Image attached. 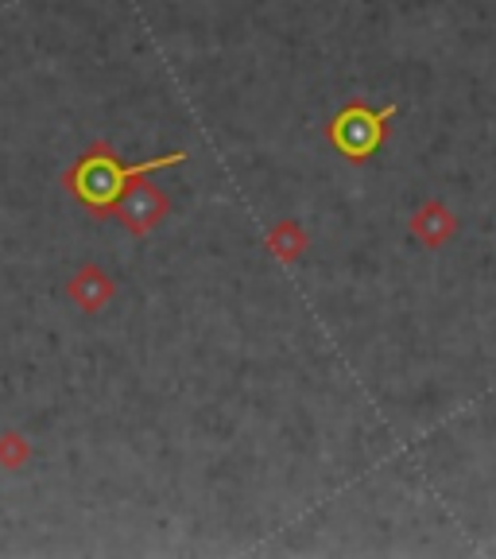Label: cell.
<instances>
[{
	"mask_svg": "<svg viewBox=\"0 0 496 559\" xmlns=\"http://www.w3.org/2000/svg\"><path fill=\"white\" fill-rule=\"evenodd\" d=\"M183 159H186V152H167V156L140 159V164H121L113 144H109V140H97V144H89V148L66 167L62 183H66V191L74 194L89 214L113 218V206L121 202V194L136 183L140 175L164 171V167L183 164Z\"/></svg>",
	"mask_w": 496,
	"mask_h": 559,
	"instance_id": "6da1fadb",
	"label": "cell"
},
{
	"mask_svg": "<svg viewBox=\"0 0 496 559\" xmlns=\"http://www.w3.org/2000/svg\"><path fill=\"white\" fill-rule=\"evenodd\" d=\"M396 121V105L388 109H373L365 102H349L346 109H338V117L330 121V144L353 164H365L388 136V124Z\"/></svg>",
	"mask_w": 496,
	"mask_h": 559,
	"instance_id": "7a4b0ae2",
	"label": "cell"
},
{
	"mask_svg": "<svg viewBox=\"0 0 496 559\" xmlns=\"http://www.w3.org/2000/svg\"><path fill=\"white\" fill-rule=\"evenodd\" d=\"M171 214V199L152 183L148 175H140L136 183L121 194V202L113 206V218L129 229L132 237H148L164 226V218Z\"/></svg>",
	"mask_w": 496,
	"mask_h": 559,
	"instance_id": "3957f363",
	"label": "cell"
},
{
	"mask_svg": "<svg viewBox=\"0 0 496 559\" xmlns=\"http://www.w3.org/2000/svg\"><path fill=\"white\" fill-rule=\"evenodd\" d=\"M66 296H70V304L78 307V311L97 314V311H105V307L113 304L117 284H113V276H109L105 269H97V264H82V269L70 276Z\"/></svg>",
	"mask_w": 496,
	"mask_h": 559,
	"instance_id": "277c9868",
	"label": "cell"
},
{
	"mask_svg": "<svg viewBox=\"0 0 496 559\" xmlns=\"http://www.w3.org/2000/svg\"><path fill=\"white\" fill-rule=\"evenodd\" d=\"M453 234H458V214L446 202L431 199L411 214V237L419 245H427V249H443Z\"/></svg>",
	"mask_w": 496,
	"mask_h": 559,
	"instance_id": "5b68a950",
	"label": "cell"
},
{
	"mask_svg": "<svg viewBox=\"0 0 496 559\" xmlns=\"http://www.w3.org/2000/svg\"><path fill=\"white\" fill-rule=\"evenodd\" d=\"M268 249L276 253V261L279 264H295L299 257L306 253V245H311V237H306V229L299 226L295 218H283V222H276V226L268 229Z\"/></svg>",
	"mask_w": 496,
	"mask_h": 559,
	"instance_id": "8992f818",
	"label": "cell"
},
{
	"mask_svg": "<svg viewBox=\"0 0 496 559\" xmlns=\"http://www.w3.org/2000/svg\"><path fill=\"white\" fill-rule=\"evenodd\" d=\"M27 463H32V443H27V436L4 431V436H0V466H4V471H24Z\"/></svg>",
	"mask_w": 496,
	"mask_h": 559,
	"instance_id": "52a82bcc",
	"label": "cell"
}]
</instances>
